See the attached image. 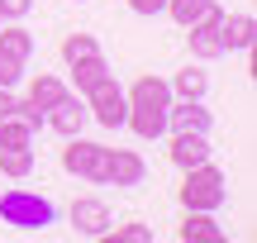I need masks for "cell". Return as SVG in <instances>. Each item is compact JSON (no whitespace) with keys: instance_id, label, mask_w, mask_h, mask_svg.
<instances>
[{"instance_id":"obj_1","label":"cell","mask_w":257,"mask_h":243,"mask_svg":"<svg viewBox=\"0 0 257 243\" xmlns=\"http://www.w3.org/2000/svg\"><path fill=\"white\" fill-rule=\"evenodd\" d=\"M0 224L19 229V234H43V229L57 224V205L48 196H38V191L15 186V191L0 196Z\"/></svg>"},{"instance_id":"obj_2","label":"cell","mask_w":257,"mask_h":243,"mask_svg":"<svg viewBox=\"0 0 257 243\" xmlns=\"http://www.w3.org/2000/svg\"><path fill=\"white\" fill-rule=\"evenodd\" d=\"M176 200L186 210H219L229 200V177H224L214 162H200V167H186V181L176 186Z\"/></svg>"},{"instance_id":"obj_3","label":"cell","mask_w":257,"mask_h":243,"mask_svg":"<svg viewBox=\"0 0 257 243\" xmlns=\"http://www.w3.org/2000/svg\"><path fill=\"white\" fill-rule=\"evenodd\" d=\"M62 167L72 172V177H86V181H95V186H105V181H110V148L72 134L67 148H62Z\"/></svg>"},{"instance_id":"obj_4","label":"cell","mask_w":257,"mask_h":243,"mask_svg":"<svg viewBox=\"0 0 257 243\" xmlns=\"http://www.w3.org/2000/svg\"><path fill=\"white\" fill-rule=\"evenodd\" d=\"M86 114H91L95 124H105V129H119V124H124L128 100H124L119 86H114V76H105L100 86H91V91H86Z\"/></svg>"},{"instance_id":"obj_5","label":"cell","mask_w":257,"mask_h":243,"mask_svg":"<svg viewBox=\"0 0 257 243\" xmlns=\"http://www.w3.org/2000/svg\"><path fill=\"white\" fill-rule=\"evenodd\" d=\"M72 229L81 238H100L105 229H110V205L105 200H95V196H81V200H72Z\"/></svg>"},{"instance_id":"obj_6","label":"cell","mask_w":257,"mask_h":243,"mask_svg":"<svg viewBox=\"0 0 257 243\" xmlns=\"http://www.w3.org/2000/svg\"><path fill=\"white\" fill-rule=\"evenodd\" d=\"M43 124H48V129H57L62 139L81 134V124H86V105H81V95H72V91H67L57 105H48V110H43Z\"/></svg>"},{"instance_id":"obj_7","label":"cell","mask_w":257,"mask_h":243,"mask_svg":"<svg viewBox=\"0 0 257 243\" xmlns=\"http://www.w3.org/2000/svg\"><path fill=\"white\" fill-rule=\"evenodd\" d=\"M210 110L200 100H172L167 105V129L172 134H210Z\"/></svg>"},{"instance_id":"obj_8","label":"cell","mask_w":257,"mask_h":243,"mask_svg":"<svg viewBox=\"0 0 257 243\" xmlns=\"http://www.w3.org/2000/svg\"><path fill=\"white\" fill-rule=\"evenodd\" d=\"M181 243H224V229L214 219V210H186V219L176 224Z\"/></svg>"},{"instance_id":"obj_9","label":"cell","mask_w":257,"mask_h":243,"mask_svg":"<svg viewBox=\"0 0 257 243\" xmlns=\"http://www.w3.org/2000/svg\"><path fill=\"white\" fill-rule=\"evenodd\" d=\"M191 29V57L195 62H214V57H224V34H219V24L214 19H195V24H186Z\"/></svg>"},{"instance_id":"obj_10","label":"cell","mask_w":257,"mask_h":243,"mask_svg":"<svg viewBox=\"0 0 257 243\" xmlns=\"http://www.w3.org/2000/svg\"><path fill=\"white\" fill-rule=\"evenodd\" d=\"M167 158H172L181 172H186V167H200V162H210V134H172Z\"/></svg>"},{"instance_id":"obj_11","label":"cell","mask_w":257,"mask_h":243,"mask_svg":"<svg viewBox=\"0 0 257 243\" xmlns=\"http://www.w3.org/2000/svg\"><path fill=\"white\" fill-rule=\"evenodd\" d=\"M143 177H148V167L134 148H110V181L105 186H138Z\"/></svg>"},{"instance_id":"obj_12","label":"cell","mask_w":257,"mask_h":243,"mask_svg":"<svg viewBox=\"0 0 257 243\" xmlns=\"http://www.w3.org/2000/svg\"><path fill=\"white\" fill-rule=\"evenodd\" d=\"M124 100L128 105H148V110H167V105H172V86H167L162 76H138L124 91Z\"/></svg>"},{"instance_id":"obj_13","label":"cell","mask_w":257,"mask_h":243,"mask_svg":"<svg viewBox=\"0 0 257 243\" xmlns=\"http://www.w3.org/2000/svg\"><path fill=\"white\" fill-rule=\"evenodd\" d=\"M219 34H224V53H248L252 38H257V19L252 15H224Z\"/></svg>"},{"instance_id":"obj_14","label":"cell","mask_w":257,"mask_h":243,"mask_svg":"<svg viewBox=\"0 0 257 243\" xmlns=\"http://www.w3.org/2000/svg\"><path fill=\"white\" fill-rule=\"evenodd\" d=\"M124 124L138 134V139H162L167 134V110H148V105H128Z\"/></svg>"},{"instance_id":"obj_15","label":"cell","mask_w":257,"mask_h":243,"mask_svg":"<svg viewBox=\"0 0 257 243\" xmlns=\"http://www.w3.org/2000/svg\"><path fill=\"white\" fill-rule=\"evenodd\" d=\"M105 76H110V62H105V53H91V57H81V62H72V81H76V95H86L91 86H100Z\"/></svg>"},{"instance_id":"obj_16","label":"cell","mask_w":257,"mask_h":243,"mask_svg":"<svg viewBox=\"0 0 257 243\" xmlns=\"http://www.w3.org/2000/svg\"><path fill=\"white\" fill-rule=\"evenodd\" d=\"M167 86H172V95H181V100H205V91H210V76H205L200 67H186V72H176Z\"/></svg>"},{"instance_id":"obj_17","label":"cell","mask_w":257,"mask_h":243,"mask_svg":"<svg viewBox=\"0 0 257 243\" xmlns=\"http://www.w3.org/2000/svg\"><path fill=\"white\" fill-rule=\"evenodd\" d=\"M0 48H5L10 57H19V62H29V57H34V34H29L24 24H0Z\"/></svg>"},{"instance_id":"obj_18","label":"cell","mask_w":257,"mask_h":243,"mask_svg":"<svg viewBox=\"0 0 257 243\" xmlns=\"http://www.w3.org/2000/svg\"><path fill=\"white\" fill-rule=\"evenodd\" d=\"M67 95V81H57V76H34V81H29V100L38 105V110H48V105H57Z\"/></svg>"},{"instance_id":"obj_19","label":"cell","mask_w":257,"mask_h":243,"mask_svg":"<svg viewBox=\"0 0 257 243\" xmlns=\"http://www.w3.org/2000/svg\"><path fill=\"white\" fill-rule=\"evenodd\" d=\"M100 238L105 243H153V229L138 224V219H124V224H114V219H110V229H105Z\"/></svg>"},{"instance_id":"obj_20","label":"cell","mask_w":257,"mask_h":243,"mask_svg":"<svg viewBox=\"0 0 257 243\" xmlns=\"http://www.w3.org/2000/svg\"><path fill=\"white\" fill-rule=\"evenodd\" d=\"M0 148H34V129L15 114H5L0 119Z\"/></svg>"},{"instance_id":"obj_21","label":"cell","mask_w":257,"mask_h":243,"mask_svg":"<svg viewBox=\"0 0 257 243\" xmlns=\"http://www.w3.org/2000/svg\"><path fill=\"white\" fill-rule=\"evenodd\" d=\"M0 172L5 177H29L34 172V148H0Z\"/></svg>"},{"instance_id":"obj_22","label":"cell","mask_w":257,"mask_h":243,"mask_svg":"<svg viewBox=\"0 0 257 243\" xmlns=\"http://www.w3.org/2000/svg\"><path fill=\"white\" fill-rule=\"evenodd\" d=\"M91 53H100V43H95L91 34H67V38H62V57H67V67L81 62V57H91Z\"/></svg>"},{"instance_id":"obj_23","label":"cell","mask_w":257,"mask_h":243,"mask_svg":"<svg viewBox=\"0 0 257 243\" xmlns=\"http://www.w3.org/2000/svg\"><path fill=\"white\" fill-rule=\"evenodd\" d=\"M200 10H205V0H167V15L176 19V24H195V19H200Z\"/></svg>"},{"instance_id":"obj_24","label":"cell","mask_w":257,"mask_h":243,"mask_svg":"<svg viewBox=\"0 0 257 243\" xmlns=\"http://www.w3.org/2000/svg\"><path fill=\"white\" fill-rule=\"evenodd\" d=\"M10 114H15V119H24V124H29L34 134L43 129V110H38V105L29 100V95H24V100H15V110H10Z\"/></svg>"},{"instance_id":"obj_25","label":"cell","mask_w":257,"mask_h":243,"mask_svg":"<svg viewBox=\"0 0 257 243\" xmlns=\"http://www.w3.org/2000/svg\"><path fill=\"white\" fill-rule=\"evenodd\" d=\"M19 76H24V62H19V57H10L5 48H0V86H15Z\"/></svg>"},{"instance_id":"obj_26","label":"cell","mask_w":257,"mask_h":243,"mask_svg":"<svg viewBox=\"0 0 257 243\" xmlns=\"http://www.w3.org/2000/svg\"><path fill=\"white\" fill-rule=\"evenodd\" d=\"M34 0H0V19H24Z\"/></svg>"},{"instance_id":"obj_27","label":"cell","mask_w":257,"mask_h":243,"mask_svg":"<svg viewBox=\"0 0 257 243\" xmlns=\"http://www.w3.org/2000/svg\"><path fill=\"white\" fill-rule=\"evenodd\" d=\"M128 10H134V15H162L167 0H128Z\"/></svg>"},{"instance_id":"obj_28","label":"cell","mask_w":257,"mask_h":243,"mask_svg":"<svg viewBox=\"0 0 257 243\" xmlns=\"http://www.w3.org/2000/svg\"><path fill=\"white\" fill-rule=\"evenodd\" d=\"M10 110H15V95H10V86H0V119H5Z\"/></svg>"}]
</instances>
